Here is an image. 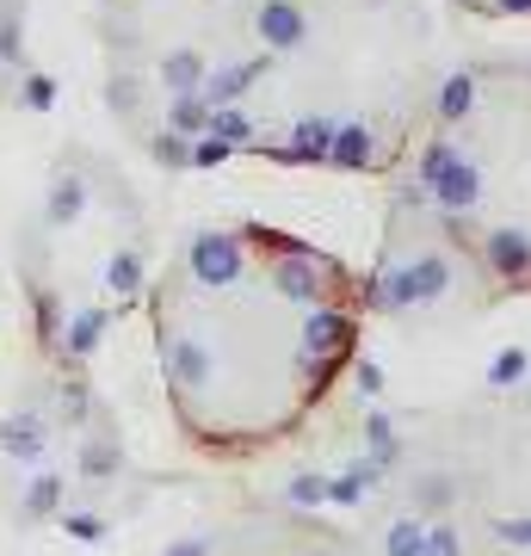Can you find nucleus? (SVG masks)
Instances as JSON below:
<instances>
[{"instance_id":"nucleus-1","label":"nucleus","mask_w":531,"mask_h":556,"mask_svg":"<svg viewBox=\"0 0 531 556\" xmlns=\"http://www.w3.org/2000/svg\"><path fill=\"white\" fill-rule=\"evenodd\" d=\"M445 0H99L105 87L167 167L395 174L452 68Z\"/></svg>"},{"instance_id":"nucleus-2","label":"nucleus","mask_w":531,"mask_h":556,"mask_svg":"<svg viewBox=\"0 0 531 556\" xmlns=\"http://www.w3.org/2000/svg\"><path fill=\"white\" fill-rule=\"evenodd\" d=\"M371 321V278L278 223L217 217L167 248L149 353L174 433L204 464H260L309 433Z\"/></svg>"},{"instance_id":"nucleus-3","label":"nucleus","mask_w":531,"mask_h":556,"mask_svg":"<svg viewBox=\"0 0 531 556\" xmlns=\"http://www.w3.org/2000/svg\"><path fill=\"white\" fill-rule=\"evenodd\" d=\"M395 179L476 303L531 298V50L457 56Z\"/></svg>"},{"instance_id":"nucleus-4","label":"nucleus","mask_w":531,"mask_h":556,"mask_svg":"<svg viewBox=\"0 0 531 556\" xmlns=\"http://www.w3.org/2000/svg\"><path fill=\"white\" fill-rule=\"evenodd\" d=\"M445 7L470 20H531V0H445Z\"/></svg>"}]
</instances>
